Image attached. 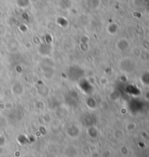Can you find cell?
I'll return each instance as SVG.
<instances>
[{
    "label": "cell",
    "mask_w": 149,
    "mask_h": 157,
    "mask_svg": "<svg viewBox=\"0 0 149 157\" xmlns=\"http://www.w3.org/2000/svg\"><path fill=\"white\" fill-rule=\"evenodd\" d=\"M87 5L91 9H95L98 8L99 1L98 0H87Z\"/></svg>",
    "instance_id": "obj_1"
},
{
    "label": "cell",
    "mask_w": 149,
    "mask_h": 157,
    "mask_svg": "<svg viewBox=\"0 0 149 157\" xmlns=\"http://www.w3.org/2000/svg\"><path fill=\"white\" fill-rule=\"evenodd\" d=\"M29 0H18V5L20 8H25L27 5H28Z\"/></svg>",
    "instance_id": "obj_2"
}]
</instances>
